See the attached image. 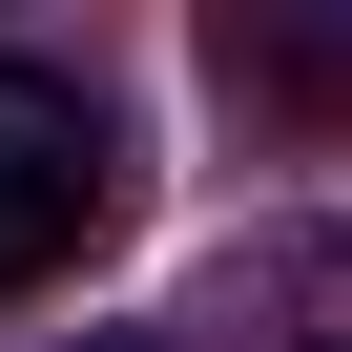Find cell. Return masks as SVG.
I'll list each match as a JSON object with an SVG mask.
<instances>
[{"instance_id": "6da1fadb", "label": "cell", "mask_w": 352, "mask_h": 352, "mask_svg": "<svg viewBox=\"0 0 352 352\" xmlns=\"http://www.w3.org/2000/svg\"><path fill=\"white\" fill-rule=\"evenodd\" d=\"M124 208V124L63 83V63H0V290L83 270V228Z\"/></svg>"}, {"instance_id": "7a4b0ae2", "label": "cell", "mask_w": 352, "mask_h": 352, "mask_svg": "<svg viewBox=\"0 0 352 352\" xmlns=\"http://www.w3.org/2000/svg\"><path fill=\"white\" fill-rule=\"evenodd\" d=\"M331 352H352V270H331Z\"/></svg>"}, {"instance_id": "3957f363", "label": "cell", "mask_w": 352, "mask_h": 352, "mask_svg": "<svg viewBox=\"0 0 352 352\" xmlns=\"http://www.w3.org/2000/svg\"><path fill=\"white\" fill-rule=\"evenodd\" d=\"M83 352H145V331H83Z\"/></svg>"}]
</instances>
